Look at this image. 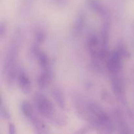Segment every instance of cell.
Listing matches in <instances>:
<instances>
[{
	"label": "cell",
	"mask_w": 134,
	"mask_h": 134,
	"mask_svg": "<svg viewBox=\"0 0 134 134\" xmlns=\"http://www.w3.org/2000/svg\"><path fill=\"white\" fill-rule=\"evenodd\" d=\"M88 5L91 8L92 10H94L96 13L99 14L101 16L106 18L108 16L107 9L104 7V5L99 2L98 0H88Z\"/></svg>",
	"instance_id": "obj_4"
},
{
	"label": "cell",
	"mask_w": 134,
	"mask_h": 134,
	"mask_svg": "<svg viewBox=\"0 0 134 134\" xmlns=\"http://www.w3.org/2000/svg\"><path fill=\"white\" fill-rule=\"evenodd\" d=\"M123 57L117 49L113 51L107 63V68L110 72L116 74L122 67Z\"/></svg>",
	"instance_id": "obj_2"
},
{
	"label": "cell",
	"mask_w": 134,
	"mask_h": 134,
	"mask_svg": "<svg viewBox=\"0 0 134 134\" xmlns=\"http://www.w3.org/2000/svg\"><path fill=\"white\" fill-rule=\"evenodd\" d=\"M113 75L114 77L112 79L113 90L118 99L123 103L125 100V96H124V89L122 82L120 81V79L116 77V74Z\"/></svg>",
	"instance_id": "obj_3"
},
{
	"label": "cell",
	"mask_w": 134,
	"mask_h": 134,
	"mask_svg": "<svg viewBox=\"0 0 134 134\" xmlns=\"http://www.w3.org/2000/svg\"><path fill=\"white\" fill-rule=\"evenodd\" d=\"M35 39L37 43H43L45 39V34L42 30H38L35 34Z\"/></svg>",
	"instance_id": "obj_12"
},
{
	"label": "cell",
	"mask_w": 134,
	"mask_h": 134,
	"mask_svg": "<svg viewBox=\"0 0 134 134\" xmlns=\"http://www.w3.org/2000/svg\"><path fill=\"white\" fill-rule=\"evenodd\" d=\"M85 16L82 14H79L73 27V33L74 35H78L81 34L85 25Z\"/></svg>",
	"instance_id": "obj_8"
},
{
	"label": "cell",
	"mask_w": 134,
	"mask_h": 134,
	"mask_svg": "<svg viewBox=\"0 0 134 134\" xmlns=\"http://www.w3.org/2000/svg\"><path fill=\"white\" fill-rule=\"evenodd\" d=\"M51 74L49 69H46L42 73H41L40 75L39 76L37 79L38 86L41 88H45L49 84L50 81H51Z\"/></svg>",
	"instance_id": "obj_7"
},
{
	"label": "cell",
	"mask_w": 134,
	"mask_h": 134,
	"mask_svg": "<svg viewBox=\"0 0 134 134\" xmlns=\"http://www.w3.org/2000/svg\"><path fill=\"white\" fill-rule=\"evenodd\" d=\"M1 115L2 117H3L5 119H9V112L7 111V109L5 108V106L3 104L1 105Z\"/></svg>",
	"instance_id": "obj_13"
},
{
	"label": "cell",
	"mask_w": 134,
	"mask_h": 134,
	"mask_svg": "<svg viewBox=\"0 0 134 134\" xmlns=\"http://www.w3.org/2000/svg\"><path fill=\"white\" fill-rule=\"evenodd\" d=\"M34 102L38 111L46 118H51L54 113V108L49 99L41 94H36Z\"/></svg>",
	"instance_id": "obj_1"
},
{
	"label": "cell",
	"mask_w": 134,
	"mask_h": 134,
	"mask_svg": "<svg viewBox=\"0 0 134 134\" xmlns=\"http://www.w3.org/2000/svg\"><path fill=\"white\" fill-rule=\"evenodd\" d=\"M18 83H19L20 87L22 89V92L25 94H27L30 92L31 90V83L30 81L27 76L24 73L21 71L18 75Z\"/></svg>",
	"instance_id": "obj_6"
},
{
	"label": "cell",
	"mask_w": 134,
	"mask_h": 134,
	"mask_svg": "<svg viewBox=\"0 0 134 134\" xmlns=\"http://www.w3.org/2000/svg\"><path fill=\"white\" fill-rule=\"evenodd\" d=\"M9 133L10 134H14L15 133V127L13 125V124L10 123L9 125Z\"/></svg>",
	"instance_id": "obj_15"
},
{
	"label": "cell",
	"mask_w": 134,
	"mask_h": 134,
	"mask_svg": "<svg viewBox=\"0 0 134 134\" xmlns=\"http://www.w3.org/2000/svg\"><path fill=\"white\" fill-rule=\"evenodd\" d=\"M51 94L58 105L62 109H65V99L61 89L57 86H54L51 90Z\"/></svg>",
	"instance_id": "obj_5"
},
{
	"label": "cell",
	"mask_w": 134,
	"mask_h": 134,
	"mask_svg": "<svg viewBox=\"0 0 134 134\" xmlns=\"http://www.w3.org/2000/svg\"><path fill=\"white\" fill-rule=\"evenodd\" d=\"M7 31V26L5 24V23H3L1 22V26H0V36L1 38H3V37L5 35Z\"/></svg>",
	"instance_id": "obj_14"
},
{
	"label": "cell",
	"mask_w": 134,
	"mask_h": 134,
	"mask_svg": "<svg viewBox=\"0 0 134 134\" xmlns=\"http://www.w3.org/2000/svg\"><path fill=\"white\" fill-rule=\"evenodd\" d=\"M21 110H22V113L24 115L25 117L27 118V119H30L32 115L35 114L31 105L28 102H24L22 103V105H21Z\"/></svg>",
	"instance_id": "obj_10"
},
{
	"label": "cell",
	"mask_w": 134,
	"mask_h": 134,
	"mask_svg": "<svg viewBox=\"0 0 134 134\" xmlns=\"http://www.w3.org/2000/svg\"><path fill=\"white\" fill-rule=\"evenodd\" d=\"M114 115H115V118L116 119L118 126H119L120 130H121V133H127L128 132L126 131V124L125 121H124L123 115L121 111L116 109V111H115Z\"/></svg>",
	"instance_id": "obj_9"
},
{
	"label": "cell",
	"mask_w": 134,
	"mask_h": 134,
	"mask_svg": "<svg viewBox=\"0 0 134 134\" xmlns=\"http://www.w3.org/2000/svg\"><path fill=\"white\" fill-rule=\"evenodd\" d=\"M37 57L39 60V63L40 66L43 68L44 70L48 69V66H49V60L47 56V55L43 52H41Z\"/></svg>",
	"instance_id": "obj_11"
}]
</instances>
